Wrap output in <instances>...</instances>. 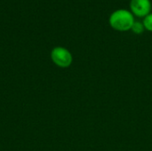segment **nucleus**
<instances>
[{
    "label": "nucleus",
    "instance_id": "obj_3",
    "mask_svg": "<svg viewBox=\"0 0 152 151\" xmlns=\"http://www.w3.org/2000/svg\"><path fill=\"white\" fill-rule=\"evenodd\" d=\"M130 8L132 13L138 17H145L151 11V0H131Z\"/></svg>",
    "mask_w": 152,
    "mask_h": 151
},
{
    "label": "nucleus",
    "instance_id": "obj_4",
    "mask_svg": "<svg viewBox=\"0 0 152 151\" xmlns=\"http://www.w3.org/2000/svg\"><path fill=\"white\" fill-rule=\"evenodd\" d=\"M144 26L143 23L140 22V21H134L133 26H132V30L135 33V34H142L144 31Z\"/></svg>",
    "mask_w": 152,
    "mask_h": 151
},
{
    "label": "nucleus",
    "instance_id": "obj_1",
    "mask_svg": "<svg viewBox=\"0 0 152 151\" xmlns=\"http://www.w3.org/2000/svg\"><path fill=\"white\" fill-rule=\"evenodd\" d=\"M110 26L118 31H127L132 28L134 22V14L126 9H118L114 11L110 16Z\"/></svg>",
    "mask_w": 152,
    "mask_h": 151
},
{
    "label": "nucleus",
    "instance_id": "obj_2",
    "mask_svg": "<svg viewBox=\"0 0 152 151\" xmlns=\"http://www.w3.org/2000/svg\"><path fill=\"white\" fill-rule=\"evenodd\" d=\"M51 59L56 66L62 69L69 68L73 61L71 53L62 46H56L52 50Z\"/></svg>",
    "mask_w": 152,
    "mask_h": 151
},
{
    "label": "nucleus",
    "instance_id": "obj_5",
    "mask_svg": "<svg viewBox=\"0 0 152 151\" xmlns=\"http://www.w3.org/2000/svg\"><path fill=\"white\" fill-rule=\"evenodd\" d=\"M143 26L144 28L149 30V31H152V13H149L147 16L144 17V20H143Z\"/></svg>",
    "mask_w": 152,
    "mask_h": 151
}]
</instances>
